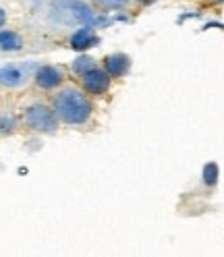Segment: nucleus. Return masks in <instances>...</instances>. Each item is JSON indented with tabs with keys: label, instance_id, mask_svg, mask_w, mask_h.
Listing matches in <instances>:
<instances>
[{
	"label": "nucleus",
	"instance_id": "nucleus-3",
	"mask_svg": "<svg viewBox=\"0 0 224 257\" xmlns=\"http://www.w3.org/2000/svg\"><path fill=\"white\" fill-rule=\"evenodd\" d=\"M65 81H69V71L65 67H60V64L46 62L36 69L34 79H31V85H34L36 91H40L44 95H50Z\"/></svg>",
	"mask_w": 224,
	"mask_h": 257
},
{
	"label": "nucleus",
	"instance_id": "nucleus-13",
	"mask_svg": "<svg viewBox=\"0 0 224 257\" xmlns=\"http://www.w3.org/2000/svg\"><path fill=\"white\" fill-rule=\"evenodd\" d=\"M160 0H133V5L137 7V9H148V7H154V5H158Z\"/></svg>",
	"mask_w": 224,
	"mask_h": 257
},
{
	"label": "nucleus",
	"instance_id": "nucleus-2",
	"mask_svg": "<svg viewBox=\"0 0 224 257\" xmlns=\"http://www.w3.org/2000/svg\"><path fill=\"white\" fill-rule=\"evenodd\" d=\"M19 114L23 128L38 135H56L58 128L62 126L50 100L42 98V95H34V98L25 100L23 106L19 108Z\"/></svg>",
	"mask_w": 224,
	"mask_h": 257
},
{
	"label": "nucleus",
	"instance_id": "nucleus-14",
	"mask_svg": "<svg viewBox=\"0 0 224 257\" xmlns=\"http://www.w3.org/2000/svg\"><path fill=\"white\" fill-rule=\"evenodd\" d=\"M7 21H9V15H7V11H5L3 7H0V29L7 25Z\"/></svg>",
	"mask_w": 224,
	"mask_h": 257
},
{
	"label": "nucleus",
	"instance_id": "nucleus-1",
	"mask_svg": "<svg viewBox=\"0 0 224 257\" xmlns=\"http://www.w3.org/2000/svg\"><path fill=\"white\" fill-rule=\"evenodd\" d=\"M48 100H50L62 126L87 128L95 118V100L75 79L65 81L56 91L48 95Z\"/></svg>",
	"mask_w": 224,
	"mask_h": 257
},
{
	"label": "nucleus",
	"instance_id": "nucleus-7",
	"mask_svg": "<svg viewBox=\"0 0 224 257\" xmlns=\"http://www.w3.org/2000/svg\"><path fill=\"white\" fill-rule=\"evenodd\" d=\"M98 42H100V38H98V34H95V29L91 25H81L69 36L67 44H69L71 50L85 52V50H89V48L98 46Z\"/></svg>",
	"mask_w": 224,
	"mask_h": 257
},
{
	"label": "nucleus",
	"instance_id": "nucleus-9",
	"mask_svg": "<svg viewBox=\"0 0 224 257\" xmlns=\"http://www.w3.org/2000/svg\"><path fill=\"white\" fill-rule=\"evenodd\" d=\"M25 40L17 29H0V50L3 52H21Z\"/></svg>",
	"mask_w": 224,
	"mask_h": 257
},
{
	"label": "nucleus",
	"instance_id": "nucleus-10",
	"mask_svg": "<svg viewBox=\"0 0 224 257\" xmlns=\"http://www.w3.org/2000/svg\"><path fill=\"white\" fill-rule=\"evenodd\" d=\"M89 5L95 13L110 15V13H121L133 7V0H89Z\"/></svg>",
	"mask_w": 224,
	"mask_h": 257
},
{
	"label": "nucleus",
	"instance_id": "nucleus-6",
	"mask_svg": "<svg viewBox=\"0 0 224 257\" xmlns=\"http://www.w3.org/2000/svg\"><path fill=\"white\" fill-rule=\"evenodd\" d=\"M100 64L117 81V79H125L127 75H129V71L133 67V60H131L129 54H125V52H110L100 60Z\"/></svg>",
	"mask_w": 224,
	"mask_h": 257
},
{
	"label": "nucleus",
	"instance_id": "nucleus-12",
	"mask_svg": "<svg viewBox=\"0 0 224 257\" xmlns=\"http://www.w3.org/2000/svg\"><path fill=\"white\" fill-rule=\"evenodd\" d=\"M197 3H199V7H203V9H218V7L224 5V0H197Z\"/></svg>",
	"mask_w": 224,
	"mask_h": 257
},
{
	"label": "nucleus",
	"instance_id": "nucleus-4",
	"mask_svg": "<svg viewBox=\"0 0 224 257\" xmlns=\"http://www.w3.org/2000/svg\"><path fill=\"white\" fill-rule=\"evenodd\" d=\"M75 81L81 85L93 100H98V98H104V95H108L112 91V83H115V79L108 75V71L102 67V64H98V67L89 69L87 73L75 77Z\"/></svg>",
	"mask_w": 224,
	"mask_h": 257
},
{
	"label": "nucleus",
	"instance_id": "nucleus-11",
	"mask_svg": "<svg viewBox=\"0 0 224 257\" xmlns=\"http://www.w3.org/2000/svg\"><path fill=\"white\" fill-rule=\"evenodd\" d=\"M98 64H100V60H95L93 56H89V54H85V52H79V56L71 62L69 73H71V75H73V79H75V77H79V75L87 73L89 69L98 67Z\"/></svg>",
	"mask_w": 224,
	"mask_h": 257
},
{
	"label": "nucleus",
	"instance_id": "nucleus-8",
	"mask_svg": "<svg viewBox=\"0 0 224 257\" xmlns=\"http://www.w3.org/2000/svg\"><path fill=\"white\" fill-rule=\"evenodd\" d=\"M23 128L21 114L15 110H3L0 112V137H13Z\"/></svg>",
	"mask_w": 224,
	"mask_h": 257
},
{
	"label": "nucleus",
	"instance_id": "nucleus-5",
	"mask_svg": "<svg viewBox=\"0 0 224 257\" xmlns=\"http://www.w3.org/2000/svg\"><path fill=\"white\" fill-rule=\"evenodd\" d=\"M38 62H15V64H3L0 67V87L5 89H19L27 85L34 79Z\"/></svg>",
	"mask_w": 224,
	"mask_h": 257
}]
</instances>
